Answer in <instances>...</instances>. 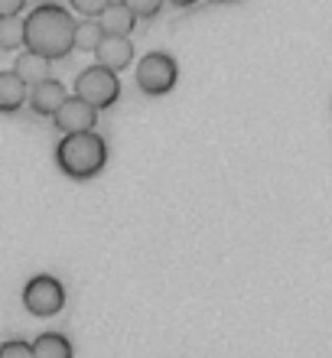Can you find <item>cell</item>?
<instances>
[{
    "mask_svg": "<svg viewBox=\"0 0 332 358\" xmlns=\"http://www.w3.org/2000/svg\"><path fill=\"white\" fill-rule=\"evenodd\" d=\"M23 46L49 62L66 59L75 49V20L59 3H39L29 17H23Z\"/></svg>",
    "mask_w": 332,
    "mask_h": 358,
    "instance_id": "6da1fadb",
    "label": "cell"
},
{
    "mask_svg": "<svg viewBox=\"0 0 332 358\" xmlns=\"http://www.w3.org/2000/svg\"><path fill=\"white\" fill-rule=\"evenodd\" d=\"M108 163V143L95 131L88 134H68L56 147V166L72 179H92L105 170Z\"/></svg>",
    "mask_w": 332,
    "mask_h": 358,
    "instance_id": "7a4b0ae2",
    "label": "cell"
},
{
    "mask_svg": "<svg viewBox=\"0 0 332 358\" xmlns=\"http://www.w3.org/2000/svg\"><path fill=\"white\" fill-rule=\"evenodd\" d=\"M75 98L85 101L88 108H95V111H105V108H111L121 98V82L108 69L92 66L75 76Z\"/></svg>",
    "mask_w": 332,
    "mask_h": 358,
    "instance_id": "3957f363",
    "label": "cell"
},
{
    "mask_svg": "<svg viewBox=\"0 0 332 358\" xmlns=\"http://www.w3.org/2000/svg\"><path fill=\"white\" fill-rule=\"evenodd\" d=\"M176 78H180V66H176V59L170 52H150L137 66V88L143 94H153V98L173 92Z\"/></svg>",
    "mask_w": 332,
    "mask_h": 358,
    "instance_id": "277c9868",
    "label": "cell"
},
{
    "mask_svg": "<svg viewBox=\"0 0 332 358\" xmlns=\"http://www.w3.org/2000/svg\"><path fill=\"white\" fill-rule=\"evenodd\" d=\"M23 306H27L33 316H56L62 306H66V290H62V283L56 277H49V273H36V277H29L27 287H23Z\"/></svg>",
    "mask_w": 332,
    "mask_h": 358,
    "instance_id": "5b68a950",
    "label": "cell"
},
{
    "mask_svg": "<svg viewBox=\"0 0 332 358\" xmlns=\"http://www.w3.org/2000/svg\"><path fill=\"white\" fill-rule=\"evenodd\" d=\"M52 124L59 127L62 137H68V134H88V131H95L98 111L88 108L85 101H78V98H66L62 108L52 114Z\"/></svg>",
    "mask_w": 332,
    "mask_h": 358,
    "instance_id": "8992f818",
    "label": "cell"
},
{
    "mask_svg": "<svg viewBox=\"0 0 332 358\" xmlns=\"http://www.w3.org/2000/svg\"><path fill=\"white\" fill-rule=\"evenodd\" d=\"M68 94L66 88H62V82H56V78H46V82H39V85L29 88L27 101L29 108L39 114V117H52V114L62 108V101H66Z\"/></svg>",
    "mask_w": 332,
    "mask_h": 358,
    "instance_id": "52a82bcc",
    "label": "cell"
},
{
    "mask_svg": "<svg viewBox=\"0 0 332 358\" xmlns=\"http://www.w3.org/2000/svg\"><path fill=\"white\" fill-rule=\"evenodd\" d=\"M95 56H98V66L117 76V69H127V66H131L133 46H131V39H127V36H105L101 43H98Z\"/></svg>",
    "mask_w": 332,
    "mask_h": 358,
    "instance_id": "ba28073f",
    "label": "cell"
},
{
    "mask_svg": "<svg viewBox=\"0 0 332 358\" xmlns=\"http://www.w3.org/2000/svg\"><path fill=\"white\" fill-rule=\"evenodd\" d=\"M95 23L101 27V33H105V36H131V29H133V23H137V17L124 7L121 0H111V3L98 13Z\"/></svg>",
    "mask_w": 332,
    "mask_h": 358,
    "instance_id": "9c48e42d",
    "label": "cell"
},
{
    "mask_svg": "<svg viewBox=\"0 0 332 358\" xmlns=\"http://www.w3.org/2000/svg\"><path fill=\"white\" fill-rule=\"evenodd\" d=\"M49 69H52V62H49L46 56H36V52H20L17 56V66H13V76L23 82L27 88L39 85V82H46L49 78Z\"/></svg>",
    "mask_w": 332,
    "mask_h": 358,
    "instance_id": "30bf717a",
    "label": "cell"
},
{
    "mask_svg": "<svg viewBox=\"0 0 332 358\" xmlns=\"http://www.w3.org/2000/svg\"><path fill=\"white\" fill-rule=\"evenodd\" d=\"M29 88L13 72H0V114H13L23 108Z\"/></svg>",
    "mask_w": 332,
    "mask_h": 358,
    "instance_id": "8fae6325",
    "label": "cell"
},
{
    "mask_svg": "<svg viewBox=\"0 0 332 358\" xmlns=\"http://www.w3.org/2000/svg\"><path fill=\"white\" fill-rule=\"evenodd\" d=\"M29 349H33V358H72V342L66 336H59V332L39 336Z\"/></svg>",
    "mask_w": 332,
    "mask_h": 358,
    "instance_id": "7c38bea8",
    "label": "cell"
},
{
    "mask_svg": "<svg viewBox=\"0 0 332 358\" xmlns=\"http://www.w3.org/2000/svg\"><path fill=\"white\" fill-rule=\"evenodd\" d=\"M101 39H105V33H101V27H98L95 20H82V23H75V49L95 52Z\"/></svg>",
    "mask_w": 332,
    "mask_h": 358,
    "instance_id": "4fadbf2b",
    "label": "cell"
},
{
    "mask_svg": "<svg viewBox=\"0 0 332 358\" xmlns=\"http://www.w3.org/2000/svg\"><path fill=\"white\" fill-rule=\"evenodd\" d=\"M23 46V17H3L0 20V49Z\"/></svg>",
    "mask_w": 332,
    "mask_h": 358,
    "instance_id": "5bb4252c",
    "label": "cell"
},
{
    "mask_svg": "<svg viewBox=\"0 0 332 358\" xmlns=\"http://www.w3.org/2000/svg\"><path fill=\"white\" fill-rule=\"evenodd\" d=\"M121 3L131 10L133 17H147V20H153L163 7V0H121Z\"/></svg>",
    "mask_w": 332,
    "mask_h": 358,
    "instance_id": "9a60e30c",
    "label": "cell"
},
{
    "mask_svg": "<svg viewBox=\"0 0 332 358\" xmlns=\"http://www.w3.org/2000/svg\"><path fill=\"white\" fill-rule=\"evenodd\" d=\"M0 358H33V349L23 339H7L0 345Z\"/></svg>",
    "mask_w": 332,
    "mask_h": 358,
    "instance_id": "2e32d148",
    "label": "cell"
},
{
    "mask_svg": "<svg viewBox=\"0 0 332 358\" xmlns=\"http://www.w3.org/2000/svg\"><path fill=\"white\" fill-rule=\"evenodd\" d=\"M68 3H72V10H78L82 17H98L111 0H68Z\"/></svg>",
    "mask_w": 332,
    "mask_h": 358,
    "instance_id": "e0dca14e",
    "label": "cell"
},
{
    "mask_svg": "<svg viewBox=\"0 0 332 358\" xmlns=\"http://www.w3.org/2000/svg\"><path fill=\"white\" fill-rule=\"evenodd\" d=\"M23 3H27V0H0V20L3 17H20Z\"/></svg>",
    "mask_w": 332,
    "mask_h": 358,
    "instance_id": "ac0fdd59",
    "label": "cell"
},
{
    "mask_svg": "<svg viewBox=\"0 0 332 358\" xmlns=\"http://www.w3.org/2000/svg\"><path fill=\"white\" fill-rule=\"evenodd\" d=\"M173 7H192V3H199V0H170Z\"/></svg>",
    "mask_w": 332,
    "mask_h": 358,
    "instance_id": "d6986e66",
    "label": "cell"
}]
</instances>
